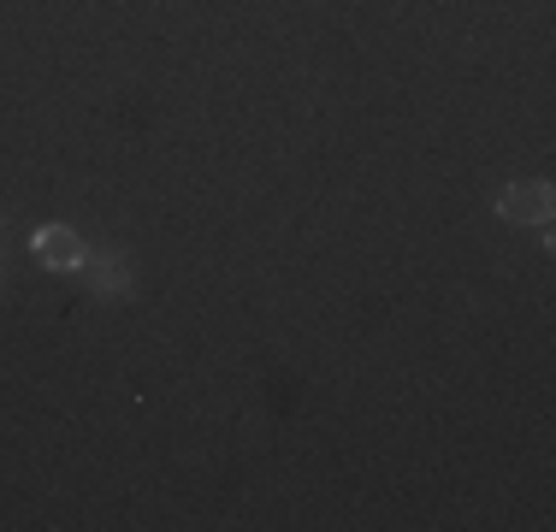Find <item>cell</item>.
<instances>
[{"label":"cell","instance_id":"cell-2","mask_svg":"<svg viewBox=\"0 0 556 532\" xmlns=\"http://www.w3.org/2000/svg\"><path fill=\"white\" fill-rule=\"evenodd\" d=\"M30 255L42 266H54V273H77V266L89 261V249H84V237H77L72 225H42V231L30 237Z\"/></svg>","mask_w":556,"mask_h":532},{"label":"cell","instance_id":"cell-1","mask_svg":"<svg viewBox=\"0 0 556 532\" xmlns=\"http://www.w3.org/2000/svg\"><path fill=\"white\" fill-rule=\"evenodd\" d=\"M497 213L509 225H551V213H556V190L545 178H521V183H509V190L497 195Z\"/></svg>","mask_w":556,"mask_h":532},{"label":"cell","instance_id":"cell-3","mask_svg":"<svg viewBox=\"0 0 556 532\" xmlns=\"http://www.w3.org/2000/svg\"><path fill=\"white\" fill-rule=\"evenodd\" d=\"M84 266H89V290H96V296H108V302L130 296V261L118 255V249H108V255H96Z\"/></svg>","mask_w":556,"mask_h":532}]
</instances>
